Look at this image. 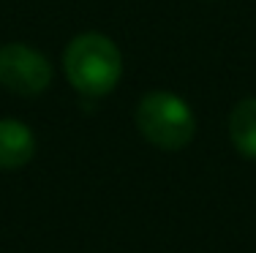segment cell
<instances>
[{
    "label": "cell",
    "instance_id": "obj_1",
    "mask_svg": "<svg viewBox=\"0 0 256 253\" xmlns=\"http://www.w3.org/2000/svg\"><path fill=\"white\" fill-rule=\"evenodd\" d=\"M63 71L76 93L88 98H101L118 87L123 76V55L106 35L82 33L66 46Z\"/></svg>",
    "mask_w": 256,
    "mask_h": 253
},
{
    "label": "cell",
    "instance_id": "obj_4",
    "mask_svg": "<svg viewBox=\"0 0 256 253\" xmlns=\"http://www.w3.org/2000/svg\"><path fill=\"white\" fill-rule=\"evenodd\" d=\"M36 155V136L20 120H0V169H20Z\"/></svg>",
    "mask_w": 256,
    "mask_h": 253
},
{
    "label": "cell",
    "instance_id": "obj_2",
    "mask_svg": "<svg viewBox=\"0 0 256 253\" xmlns=\"http://www.w3.org/2000/svg\"><path fill=\"white\" fill-rule=\"evenodd\" d=\"M136 128L153 147L174 153L191 144L196 134V117L180 95L153 90L142 95L136 106Z\"/></svg>",
    "mask_w": 256,
    "mask_h": 253
},
{
    "label": "cell",
    "instance_id": "obj_3",
    "mask_svg": "<svg viewBox=\"0 0 256 253\" xmlns=\"http://www.w3.org/2000/svg\"><path fill=\"white\" fill-rule=\"evenodd\" d=\"M0 84L14 95H41L52 84V65L38 49L28 44L0 46Z\"/></svg>",
    "mask_w": 256,
    "mask_h": 253
},
{
    "label": "cell",
    "instance_id": "obj_5",
    "mask_svg": "<svg viewBox=\"0 0 256 253\" xmlns=\"http://www.w3.org/2000/svg\"><path fill=\"white\" fill-rule=\"evenodd\" d=\"M229 139L242 158H256V98H242L229 114Z\"/></svg>",
    "mask_w": 256,
    "mask_h": 253
}]
</instances>
